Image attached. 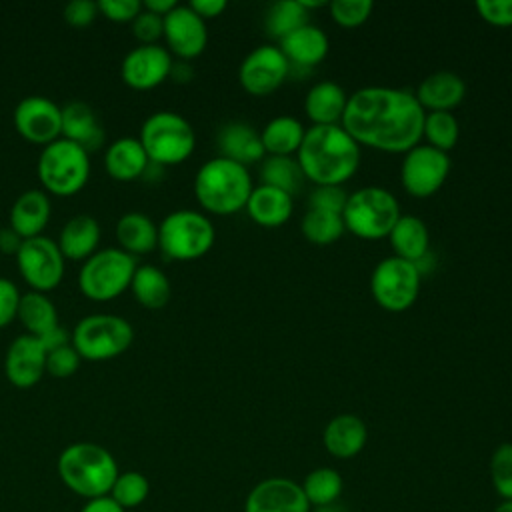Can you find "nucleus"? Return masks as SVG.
I'll return each mask as SVG.
<instances>
[{"instance_id": "b1692460", "label": "nucleus", "mask_w": 512, "mask_h": 512, "mask_svg": "<svg viewBox=\"0 0 512 512\" xmlns=\"http://www.w3.org/2000/svg\"><path fill=\"white\" fill-rule=\"evenodd\" d=\"M246 210L258 226L278 228L290 220L294 210V196L280 188L260 184L252 190Z\"/></svg>"}, {"instance_id": "f257e3e1", "label": "nucleus", "mask_w": 512, "mask_h": 512, "mask_svg": "<svg viewBox=\"0 0 512 512\" xmlns=\"http://www.w3.org/2000/svg\"><path fill=\"white\" fill-rule=\"evenodd\" d=\"M424 116V108L412 92L390 86H366L348 96L342 128L360 146L406 154L420 144Z\"/></svg>"}, {"instance_id": "f704fd0d", "label": "nucleus", "mask_w": 512, "mask_h": 512, "mask_svg": "<svg viewBox=\"0 0 512 512\" xmlns=\"http://www.w3.org/2000/svg\"><path fill=\"white\" fill-rule=\"evenodd\" d=\"M302 492L310 506L314 508H330L344 490V480L338 470L330 466H320L310 470L300 484Z\"/></svg>"}, {"instance_id": "5fc2aeb1", "label": "nucleus", "mask_w": 512, "mask_h": 512, "mask_svg": "<svg viewBox=\"0 0 512 512\" xmlns=\"http://www.w3.org/2000/svg\"><path fill=\"white\" fill-rule=\"evenodd\" d=\"M80 512H126L122 506H118L110 496H100L86 500Z\"/></svg>"}, {"instance_id": "0eeeda50", "label": "nucleus", "mask_w": 512, "mask_h": 512, "mask_svg": "<svg viewBox=\"0 0 512 512\" xmlns=\"http://www.w3.org/2000/svg\"><path fill=\"white\" fill-rule=\"evenodd\" d=\"M214 240V224L196 210H174L158 224V248L170 260H198L210 252Z\"/></svg>"}, {"instance_id": "79ce46f5", "label": "nucleus", "mask_w": 512, "mask_h": 512, "mask_svg": "<svg viewBox=\"0 0 512 512\" xmlns=\"http://www.w3.org/2000/svg\"><path fill=\"white\" fill-rule=\"evenodd\" d=\"M332 20L342 28H356L368 20L374 4L370 0H334L328 4Z\"/></svg>"}, {"instance_id": "ddd939ff", "label": "nucleus", "mask_w": 512, "mask_h": 512, "mask_svg": "<svg viewBox=\"0 0 512 512\" xmlns=\"http://www.w3.org/2000/svg\"><path fill=\"white\" fill-rule=\"evenodd\" d=\"M450 172V158L446 152L428 144H418L404 154L400 166V182L414 198H428L436 194Z\"/></svg>"}, {"instance_id": "6e6d98bb", "label": "nucleus", "mask_w": 512, "mask_h": 512, "mask_svg": "<svg viewBox=\"0 0 512 512\" xmlns=\"http://www.w3.org/2000/svg\"><path fill=\"white\" fill-rule=\"evenodd\" d=\"M178 4L174 0H146L142 2V8L152 12V14H158V16H166L170 10H174Z\"/></svg>"}, {"instance_id": "4be33fe9", "label": "nucleus", "mask_w": 512, "mask_h": 512, "mask_svg": "<svg viewBox=\"0 0 512 512\" xmlns=\"http://www.w3.org/2000/svg\"><path fill=\"white\" fill-rule=\"evenodd\" d=\"M52 214L50 198L44 190H26L22 192L12 208H10V228L22 238H36L42 236V230L46 228Z\"/></svg>"}, {"instance_id": "393cba45", "label": "nucleus", "mask_w": 512, "mask_h": 512, "mask_svg": "<svg viewBox=\"0 0 512 512\" xmlns=\"http://www.w3.org/2000/svg\"><path fill=\"white\" fill-rule=\"evenodd\" d=\"M150 166V160L138 138H118L108 144L104 152L106 174L118 182H132L140 178Z\"/></svg>"}, {"instance_id": "a19ab883", "label": "nucleus", "mask_w": 512, "mask_h": 512, "mask_svg": "<svg viewBox=\"0 0 512 512\" xmlns=\"http://www.w3.org/2000/svg\"><path fill=\"white\" fill-rule=\"evenodd\" d=\"M490 480L502 500H512V442H502L492 452Z\"/></svg>"}, {"instance_id": "9d476101", "label": "nucleus", "mask_w": 512, "mask_h": 512, "mask_svg": "<svg viewBox=\"0 0 512 512\" xmlns=\"http://www.w3.org/2000/svg\"><path fill=\"white\" fill-rule=\"evenodd\" d=\"M134 340L130 322L118 314L84 316L72 330L70 342L84 360L102 362L124 354Z\"/></svg>"}, {"instance_id": "1a4fd4ad", "label": "nucleus", "mask_w": 512, "mask_h": 512, "mask_svg": "<svg viewBox=\"0 0 512 512\" xmlns=\"http://www.w3.org/2000/svg\"><path fill=\"white\" fill-rule=\"evenodd\" d=\"M136 266V258L120 248L96 250L82 264L78 274V288L90 300H114L130 288Z\"/></svg>"}, {"instance_id": "423d86ee", "label": "nucleus", "mask_w": 512, "mask_h": 512, "mask_svg": "<svg viewBox=\"0 0 512 512\" xmlns=\"http://www.w3.org/2000/svg\"><path fill=\"white\" fill-rule=\"evenodd\" d=\"M400 216L396 196L382 186H364L348 194L342 212L346 230L364 240L388 238Z\"/></svg>"}, {"instance_id": "3c124183", "label": "nucleus", "mask_w": 512, "mask_h": 512, "mask_svg": "<svg viewBox=\"0 0 512 512\" xmlns=\"http://www.w3.org/2000/svg\"><path fill=\"white\" fill-rule=\"evenodd\" d=\"M188 6L206 22L210 18L220 16L228 4L226 0H192Z\"/></svg>"}, {"instance_id": "6e6552de", "label": "nucleus", "mask_w": 512, "mask_h": 512, "mask_svg": "<svg viewBox=\"0 0 512 512\" xmlns=\"http://www.w3.org/2000/svg\"><path fill=\"white\" fill-rule=\"evenodd\" d=\"M36 170L48 194L68 198L86 186L90 176V158L78 144L58 138L42 148Z\"/></svg>"}, {"instance_id": "dca6fc26", "label": "nucleus", "mask_w": 512, "mask_h": 512, "mask_svg": "<svg viewBox=\"0 0 512 512\" xmlns=\"http://www.w3.org/2000/svg\"><path fill=\"white\" fill-rule=\"evenodd\" d=\"M172 54L160 44H140L132 48L120 66V76L132 90H152L172 72Z\"/></svg>"}, {"instance_id": "49530a36", "label": "nucleus", "mask_w": 512, "mask_h": 512, "mask_svg": "<svg viewBox=\"0 0 512 512\" xmlns=\"http://www.w3.org/2000/svg\"><path fill=\"white\" fill-rule=\"evenodd\" d=\"M96 4H98V14L118 24L132 22L142 10V2L138 0H100Z\"/></svg>"}, {"instance_id": "7ed1b4c3", "label": "nucleus", "mask_w": 512, "mask_h": 512, "mask_svg": "<svg viewBox=\"0 0 512 512\" xmlns=\"http://www.w3.org/2000/svg\"><path fill=\"white\" fill-rule=\"evenodd\" d=\"M64 486L86 500L108 496L120 474L116 458L96 442L68 444L56 462Z\"/></svg>"}, {"instance_id": "2f4dec72", "label": "nucleus", "mask_w": 512, "mask_h": 512, "mask_svg": "<svg viewBox=\"0 0 512 512\" xmlns=\"http://www.w3.org/2000/svg\"><path fill=\"white\" fill-rule=\"evenodd\" d=\"M130 290L136 302L148 310L164 308L172 294L168 276L154 264L136 266V272L130 282Z\"/></svg>"}, {"instance_id": "4c0bfd02", "label": "nucleus", "mask_w": 512, "mask_h": 512, "mask_svg": "<svg viewBox=\"0 0 512 512\" xmlns=\"http://www.w3.org/2000/svg\"><path fill=\"white\" fill-rule=\"evenodd\" d=\"M300 226H302L304 238L312 244H318V246H326V244L336 242L346 230L342 214L328 212V210H318V208H310L304 214Z\"/></svg>"}, {"instance_id": "864d4df0", "label": "nucleus", "mask_w": 512, "mask_h": 512, "mask_svg": "<svg viewBox=\"0 0 512 512\" xmlns=\"http://www.w3.org/2000/svg\"><path fill=\"white\" fill-rule=\"evenodd\" d=\"M38 340L42 342V346L46 348V352H52V350H56V348H60V346H64V344H70V334H68L62 326H56L54 330H50L48 334L40 336Z\"/></svg>"}, {"instance_id": "13d9d810", "label": "nucleus", "mask_w": 512, "mask_h": 512, "mask_svg": "<svg viewBox=\"0 0 512 512\" xmlns=\"http://www.w3.org/2000/svg\"><path fill=\"white\" fill-rule=\"evenodd\" d=\"M314 512H326V510H324V508H322V510H314Z\"/></svg>"}, {"instance_id": "58836bf2", "label": "nucleus", "mask_w": 512, "mask_h": 512, "mask_svg": "<svg viewBox=\"0 0 512 512\" xmlns=\"http://www.w3.org/2000/svg\"><path fill=\"white\" fill-rule=\"evenodd\" d=\"M148 494H150L148 478L142 472L128 470V472H120L116 476L108 496L124 510H132V508H138L140 504H144Z\"/></svg>"}, {"instance_id": "de8ad7c7", "label": "nucleus", "mask_w": 512, "mask_h": 512, "mask_svg": "<svg viewBox=\"0 0 512 512\" xmlns=\"http://www.w3.org/2000/svg\"><path fill=\"white\" fill-rule=\"evenodd\" d=\"M476 10L492 26H512V0H478Z\"/></svg>"}, {"instance_id": "a211bd4d", "label": "nucleus", "mask_w": 512, "mask_h": 512, "mask_svg": "<svg viewBox=\"0 0 512 512\" xmlns=\"http://www.w3.org/2000/svg\"><path fill=\"white\" fill-rule=\"evenodd\" d=\"M168 52L182 60L200 56L208 42L206 22L186 4L176 6L164 16V36Z\"/></svg>"}, {"instance_id": "aec40b11", "label": "nucleus", "mask_w": 512, "mask_h": 512, "mask_svg": "<svg viewBox=\"0 0 512 512\" xmlns=\"http://www.w3.org/2000/svg\"><path fill=\"white\" fill-rule=\"evenodd\" d=\"M60 138L78 144L80 148H84L90 154L92 150H98L104 144L106 132H104L94 108L86 102L74 100L62 108Z\"/></svg>"}, {"instance_id": "c85d7f7f", "label": "nucleus", "mask_w": 512, "mask_h": 512, "mask_svg": "<svg viewBox=\"0 0 512 512\" xmlns=\"http://www.w3.org/2000/svg\"><path fill=\"white\" fill-rule=\"evenodd\" d=\"M278 48L282 50V54L290 64L316 66L326 58L330 44L322 28L314 24H306L294 30L292 34H288L286 38H282Z\"/></svg>"}, {"instance_id": "ea45409f", "label": "nucleus", "mask_w": 512, "mask_h": 512, "mask_svg": "<svg viewBox=\"0 0 512 512\" xmlns=\"http://www.w3.org/2000/svg\"><path fill=\"white\" fill-rule=\"evenodd\" d=\"M458 134H460V126L452 112H428L424 116L422 136H426L428 146L448 154V150L456 146Z\"/></svg>"}, {"instance_id": "412c9836", "label": "nucleus", "mask_w": 512, "mask_h": 512, "mask_svg": "<svg viewBox=\"0 0 512 512\" xmlns=\"http://www.w3.org/2000/svg\"><path fill=\"white\" fill-rule=\"evenodd\" d=\"M368 440V428L364 420L356 414L334 416L322 432V444L326 452L334 458L348 460L358 456Z\"/></svg>"}, {"instance_id": "20e7f679", "label": "nucleus", "mask_w": 512, "mask_h": 512, "mask_svg": "<svg viewBox=\"0 0 512 512\" xmlns=\"http://www.w3.org/2000/svg\"><path fill=\"white\" fill-rule=\"evenodd\" d=\"M252 178L248 166L228 158H212L204 162L194 178V196L198 204L218 216L236 214L246 208L252 194Z\"/></svg>"}, {"instance_id": "6ab92c4d", "label": "nucleus", "mask_w": 512, "mask_h": 512, "mask_svg": "<svg viewBox=\"0 0 512 512\" xmlns=\"http://www.w3.org/2000/svg\"><path fill=\"white\" fill-rule=\"evenodd\" d=\"M46 348L32 334L14 338L6 350L4 372L14 388H32L46 374Z\"/></svg>"}, {"instance_id": "39448f33", "label": "nucleus", "mask_w": 512, "mask_h": 512, "mask_svg": "<svg viewBox=\"0 0 512 512\" xmlns=\"http://www.w3.org/2000/svg\"><path fill=\"white\" fill-rule=\"evenodd\" d=\"M150 164L174 166L190 158L196 146L192 124L170 110L150 114L140 128L138 136Z\"/></svg>"}, {"instance_id": "cd10ccee", "label": "nucleus", "mask_w": 512, "mask_h": 512, "mask_svg": "<svg viewBox=\"0 0 512 512\" xmlns=\"http://www.w3.org/2000/svg\"><path fill=\"white\" fill-rule=\"evenodd\" d=\"M348 94L332 80L314 84L304 98V112L312 120V126H330L342 122Z\"/></svg>"}, {"instance_id": "f03ea898", "label": "nucleus", "mask_w": 512, "mask_h": 512, "mask_svg": "<svg viewBox=\"0 0 512 512\" xmlns=\"http://www.w3.org/2000/svg\"><path fill=\"white\" fill-rule=\"evenodd\" d=\"M304 178L316 186H342L360 166V144L342 128V124L312 126L296 152Z\"/></svg>"}, {"instance_id": "4468645a", "label": "nucleus", "mask_w": 512, "mask_h": 512, "mask_svg": "<svg viewBox=\"0 0 512 512\" xmlns=\"http://www.w3.org/2000/svg\"><path fill=\"white\" fill-rule=\"evenodd\" d=\"M290 72V62L278 46L254 48L238 68L240 86L252 96H268L278 90Z\"/></svg>"}, {"instance_id": "5701e85b", "label": "nucleus", "mask_w": 512, "mask_h": 512, "mask_svg": "<svg viewBox=\"0 0 512 512\" xmlns=\"http://www.w3.org/2000/svg\"><path fill=\"white\" fill-rule=\"evenodd\" d=\"M414 96L420 106L430 112H450L464 100L466 84L458 74L440 70L426 76Z\"/></svg>"}, {"instance_id": "c03bdc74", "label": "nucleus", "mask_w": 512, "mask_h": 512, "mask_svg": "<svg viewBox=\"0 0 512 512\" xmlns=\"http://www.w3.org/2000/svg\"><path fill=\"white\" fill-rule=\"evenodd\" d=\"M348 200V192L342 186H334V184H326V186H316L308 198L310 208H318V210H328V212H336L342 214L344 206Z\"/></svg>"}, {"instance_id": "37998d69", "label": "nucleus", "mask_w": 512, "mask_h": 512, "mask_svg": "<svg viewBox=\"0 0 512 512\" xmlns=\"http://www.w3.org/2000/svg\"><path fill=\"white\" fill-rule=\"evenodd\" d=\"M80 354L76 352V348L70 344H64L52 352H48L46 356V372L54 378H68L72 376L78 366H80Z\"/></svg>"}, {"instance_id": "bb28decb", "label": "nucleus", "mask_w": 512, "mask_h": 512, "mask_svg": "<svg viewBox=\"0 0 512 512\" xmlns=\"http://www.w3.org/2000/svg\"><path fill=\"white\" fill-rule=\"evenodd\" d=\"M218 150L222 158L234 160L242 166L264 158L260 134L246 122H228L218 132Z\"/></svg>"}, {"instance_id": "a18cd8bd", "label": "nucleus", "mask_w": 512, "mask_h": 512, "mask_svg": "<svg viewBox=\"0 0 512 512\" xmlns=\"http://www.w3.org/2000/svg\"><path fill=\"white\" fill-rule=\"evenodd\" d=\"M130 24H132V32L140 44H158V40L164 36V18L158 14H152L144 8Z\"/></svg>"}, {"instance_id": "603ef678", "label": "nucleus", "mask_w": 512, "mask_h": 512, "mask_svg": "<svg viewBox=\"0 0 512 512\" xmlns=\"http://www.w3.org/2000/svg\"><path fill=\"white\" fill-rule=\"evenodd\" d=\"M22 242H24V240H22L10 226L0 228V252H2V254H6V256H16L18 250H20V246H22Z\"/></svg>"}, {"instance_id": "09e8293b", "label": "nucleus", "mask_w": 512, "mask_h": 512, "mask_svg": "<svg viewBox=\"0 0 512 512\" xmlns=\"http://www.w3.org/2000/svg\"><path fill=\"white\" fill-rule=\"evenodd\" d=\"M20 290L8 278H0V328L10 326L18 316L20 306Z\"/></svg>"}, {"instance_id": "f8f14e48", "label": "nucleus", "mask_w": 512, "mask_h": 512, "mask_svg": "<svg viewBox=\"0 0 512 512\" xmlns=\"http://www.w3.org/2000/svg\"><path fill=\"white\" fill-rule=\"evenodd\" d=\"M18 270L24 282L34 292L48 294L64 278V256L56 240L48 236H36L22 242L16 254Z\"/></svg>"}, {"instance_id": "72a5a7b5", "label": "nucleus", "mask_w": 512, "mask_h": 512, "mask_svg": "<svg viewBox=\"0 0 512 512\" xmlns=\"http://www.w3.org/2000/svg\"><path fill=\"white\" fill-rule=\"evenodd\" d=\"M16 320H20V324L28 330V334L36 338L60 326L54 302L44 292H34V290L22 294Z\"/></svg>"}, {"instance_id": "a878e982", "label": "nucleus", "mask_w": 512, "mask_h": 512, "mask_svg": "<svg viewBox=\"0 0 512 512\" xmlns=\"http://www.w3.org/2000/svg\"><path fill=\"white\" fill-rule=\"evenodd\" d=\"M64 260H88L100 244V224L90 214L72 216L56 240Z\"/></svg>"}, {"instance_id": "c756f323", "label": "nucleus", "mask_w": 512, "mask_h": 512, "mask_svg": "<svg viewBox=\"0 0 512 512\" xmlns=\"http://www.w3.org/2000/svg\"><path fill=\"white\" fill-rule=\"evenodd\" d=\"M116 240L130 256L148 254L158 246V226L142 212H126L116 222Z\"/></svg>"}, {"instance_id": "9b49d317", "label": "nucleus", "mask_w": 512, "mask_h": 512, "mask_svg": "<svg viewBox=\"0 0 512 512\" xmlns=\"http://www.w3.org/2000/svg\"><path fill=\"white\" fill-rule=\"evenodd\" d=\"M422 270L418 264L388 256L380 260L370 276V292L378 306L388 312L408 310L420 292Z\"/></svg>"}, {"instance_id": "e433bc0d", "label": "nucleus", "mask_w": 512, "mask_h": 512, "mask_svg": "<svg viewBox=\"0 0 512 512\" xmlns=\"http://www.w3.org/2000/svg\"><path fill=\"white\" fill-rule=\"evenodd\" d=\"M308 10L300 0H280L274 2L266 12V30L270 36L282 40L294 30L308 24Z\"/></svg>"}, {"instance_id": "7c9ffc66", "label": "nucleus", "mask_w": 512, "mask_h": 512, "mask_svg": "<svg viewBox=\"0 0 512 512\" xmlns=\"http://www.w3.org/2000/svg\"><path fill=\"white\" fill-rule=\"evenodd\" d=\"M390 246L398 258L418 264L424 256H428L430 234L422 218L418 216H400L394 228L388 234Z\"/></svg>"}, {"instance_id": "2eb2a0df", "label": "nucleus", "mask_w": 512, "mask_h": 512, "mask_svg": "<svg viewBox=\"0 0 512 512\" xmlns=\"http://www.w3.org/2000/svg\"><path fill=\"white\" fill-rule=\"evenodd\" d=\"M16 132L32 144L48 146L60 138L62 108L44 96H26L14 108Z\"/></svg>"}, {"instance_id": "473e14b6", "label": "nucleus", "mask_w": 512, "mask_h": 512, "mask_svg": "<svg viewBox=\"0 0 512 512\" xmlns=\"http://www.w3.org/2000/svg\"><path fill=\"white\" fill-rule=\"evenodd\" d=\"M304 126L294 116H276L260 132L264 152L268 156H292L304 140Z\"/></svg>"}, {"instance_id": "f3484780", "label": "nucleus", "mask_w": 512, "mask_h": 512, "mask_svg": "<svg viewBox=\"0 0 512 512\" xmlns=\"http://www.w3.org/2000/svg\"><path fill=\"white\" fill-rule=\"evenodd\" d=\"M244 512H312L302 486L284 476H270L254 484L244 500Z\"/></svg>"}, {"instance_id": "8fccbe9b", "label": "nucleus", "mask_w": 512, "mask_h": 512, "mask_svg": "<svg viewBox=\"0 0 512 512\" xmlns=\"http://www.w3.org/2000/svg\"><path fill=\"white\" fill-rule=\"evenodd\" d=\"M62 14L72 28H86L94 22L98 14V4L92 0H72L64 6Z\"/></svg>"}, {"instance_id": "4d7b16f0", "label": "nucleus", "mask_w": 512, "mask_h": 512, "mask_svg": "<svg viewBox=\"0 0 512 512\" xmlns=\"http://www.w3.org/2000/svg\"><path fill=\"white\" fill-rule=\"evenodd\" d=\"M492 512H512V500H502Z\"/></svg>"}, {"instance_id": "c9c22d12", "label": "nucleus", "mask_w": 512, "mask_h": 512, "mask_svg": "<svg viewBox=\"0 0 512 512\" xmlns=\"http://www.w3.org/2000/svg\"><path fill=\"white\" fill-rule=\"evenodd\" d=\"M260 180L294 196L302 188L304 174L292 156H266L260 166Z\"/></svg>"}]
</instances>
